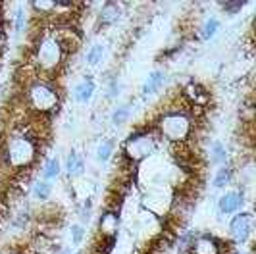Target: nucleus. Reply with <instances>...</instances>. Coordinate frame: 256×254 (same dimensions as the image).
Returning a JSON list of instances; mask_svg holds the SVG:
<instances>
[{
  "label": "nucleus",
  "mask_w": 256,
  "mask_h": 254,
  "mask_svg": "<svg viewBox=\"0 0 256 254\" xmlns=\"http://www.w3.org/2000/svg\"><path fill=\"white\" fill-rule=\"evenodd\" d=\"M192 242H194V235L192 233H185L180 239V244H178L180 254H189V250L192 248Z\"/></svg>",
  "instance_id": "21"
},
{
  "label": "nucleus",
  "mask_w": 256,
  "mask_h": 254,
  "mask_svg": "<svg viewBox=\"0 0 256 254\" xmlns=\"http://www.w3.org/2000/svg\"><path fill=\"white\" fill-rule=\"evenodd\" d=\"M110 96H116V94H118V92H120V85H118V83H112V87H110Z\"/></svg>",
  "instance_id": "28"
},
{
  "label": "nucleus",
  "mask_w": 256,
  "mask_h": 254,
  "mask_svg": "<svg viewBox=\"0 0 256 254\" xmlns=\"http://www.w3.org/2000/svg\"><path fill=\"white\" fill-rule=\"evenodd\" d=\"M58 174H60V162H58V158H52V160H48V164L44 166V170H42V178L54 179Z\"/></svg>",
  "instance_id": "17"
},
{
  "label": "nucleus",
  "mask_w": 256,
  "mask_h": 254,
  "mask_svg": "<svg viewBox=\"0 0 256 254\" xmlns=\"http://www.w3.org/2000/svg\"><path fill=\"white\" fill-rule=\"evenodd\" d=\"M222 6H224V10H228L230 14H235L243 8V2H224Z\"/></svg>",
  "instance_id": "26"
},
{
  "label": "nucleus",
  "mask_w": 256,
  "mask_h": 254,
  "mask_svg": "<svg viewBox=\"0 0 256 254\" xmlns=\"http://www.w3.org/2000/svg\"><path fill=\"white\" fill-rule=\"evenodd\" d=\"M100 233H102L104 237H114L116 233H118V226H120V220H118V214L112 212V210H108V212H104L102 216H100Z\"/></svg>",
  "instance_id": "8"
},
{
  "label": "nucleus",
  "mask_w": 256,
  "mask_h": 254,
  "mask_svg": "<svg viewBox=\"0 0 256 254\" xmlns=\"http://www.w3.org/2000/svg\"><path fill=\"white\" fill-rule=\"evenodd\" d=\"M166 81V76L162 74V72H154L148 76V79L144 81V85H142V90H144V94H152L156 90L162 87V83Z\"/></svg>",
  "instance_id": "11"
},
{
  "label": "nucleus",
  "mask_w": 256,
  "mask_h": 254,
  "mask_svg": "<svg viewBox=\"0 0 256 254\" xmlns=\"http://www.w3.org/2000/svg\"><path fill=\"white\" fill-rule=\"evenodd\" d=\"M50 185L46 183V181H37V185H35V189H33V194L40 198V200H44V198H48L50 196Z\"/></svg>",
  "instance_id": "20"
},
{
  "label": "nucleus",
  "mask_w": 256,
  "mask_h": 254,
  "mask_svg": "<svg viewBox=\"0 0 256 254\" xmlns=\"http://www.w3.org/2000/svg\"><path fill=\"white\" fill-rule=\"evenodd\" d=\"M158 129L160 133L172 142H183L189 139L191 135V120L185 114L174 112V114H166L158 120Z\"/></svg>",
  "instance_id": "1"
},
{
  "label": "nucleus",
  "mask_w": 256,
  "mask_h": 254,
  "mask_svg": "<svg viewBox=\"0 0 256 254\" xmlns=\"http://www.w3.org/2000/svg\"><path fill=\"white\" fill-rule=\"evenodd\" d=\"M72 239H74V242H81V239H83V228L81 226L72 228Z\"/></svg>",
  "instance_id": "27"
},
{
  "label": "nucleus",
  "mask_w": 256,
  "mask_h": 254,
  "mask_svg": "<svg viewBox=\"0 0 256 254\" xmlns=\"http://www.w3.org/2000/svg\"><path fill=\"white\" fill-rule=\"evenodd\" d=\"M62 46L56 38H42L37 46V64L42 72H54L62 62Z\"/></svg>",
  "instance_id": "4"
},
{
  "label": "nucleus",
  "mask_w": 256,
  "mask_h": 254,
  "mask_svg": "<svg viewBox=\"0 0 256 254\" xmlns=\"http://www.w3.org/2000/svg\"><path fill=\"white\" fill-rule=\"evenodd\" d=\"M118 18H120V6L118 4H106L102 8V12H100V22H102L104 26H112L118 22Z\"/></svg>",
  "instance_id": "12"
},
{
  "label": "nucleus",
  "mask_w": 256,
  "mask_h": 254,
  "mask_svg": "<svg viewBox=\"0 0 256 254\" xmlns=\"http://www.w3.org/2000/svg\"><path fill=\"white\" fill-rule=\"evenodd\" d=\"M210 160L214 164H226L228 162V152H226V146L220 142V140H214L210 144Z\"/></svg>",
  "instance_id": "13"
},
{
  "label": "nucleus",
  "mask_w": 256,
  "mask_h": 254,
  "mask_svg": "<svg viewBox=\"0 0 256 254\" xmlns=\"http://www.w3.org/2000/svg\"><path fill=\"white\" fill-rule=\"evenodd\" d=\"M24 27H26V12L18 10L16 12V31L20 33V31H24Z\"/></svg>",
  "instance_id": "25"
},
{
  "label": "nucleus",
  "mask_w": 256,
  "mask_h": 254,
  "mask_svg": "<svg viewBox=\"0 0 256 254\" xmlns=\"http://www.w3.org/2000/svg\"><path fill=\"white\" fill-rule=\"evenodd\" d=\"M62 254H72V250H64Z\"/></svg>",
  "instance_id": "29"
},
{
  "label": "nucleus",
  "mask_w": 256,
  "mask_h": 254,
  "mask_svg": "<svg viewBox=\"0 0 256 254\" xmlns=\"http://www.w3.org/2000/svg\"><path fill=\"white\" fill-rule=\"evenodd\" d=\"M129 114H131V108L129 106H120L114 114H112V122H114L116 126H122L129 118Z\"/></svg>",
  "instance_id": "22"
},
{
  "label": "nucleus",
  "mask_w": 256,
  "mask_h": 254,
  "mask_svg": "<svg viewBox=\"0 0 256 254\" xmlns=\"http://www.w3.org/2000/svg\"><path fill=\"white\" fill-rule=\"evenodd\" d=\"M66 168H68V174H70V176H79V174L83 172V158L77 152H72L68 156Z\"/></svg>",
  "instance_id": "15"
},
{
  "label": "nucleus",
  "mask_w": 256,
  "mask_h": 254,
  "mask_svg": "<svg viewBox=\"0 0 256 254\" xmlns=\"http://www.w3.org/2000/svg\"><path fill=\"white\" fill-rule=\"evenodd\" d=\"M218 29H220L218 20H214V18H212V20H208V22L204 24V27H202V38H204V40L212 38L216 33H218Z\"/></svg>",
  "instance_id": "18"
},
{
  "label": "nucleus",
  "mask_w": 256,
  "mask_h": 254,
  "mask_svg": "<svg viewBox=\"0 0 256 254\" xmlns=\"http://www.w3.org/2000/svg\"><path fill=\"white\" fill-rule=\"evenodd\" d=\"M77 254H81V252H77Z\"/></svg>",
  "instance_id": "30"
},
{
  "label": "nucleus",
  "mask_w": 256,
  "mask_h": 254,
  "mask_svg": "<svg viewBox=\"0 0 256 254\" xmlns=\"http://www.w3.org/2000/svg\"><path fill=\"white\" fill-rule=\"evenodd\" d=\"M102 54H104V46H102V44H94V46H92V48L89 50V54H87V62H89V64L100 62Z\"/></svg>",
  "instance_id": "23"
},
{
  "label": "nucleus",
  "mask_w": 256,
  "mask_h": 254,
  "mask_svg": "<svg viewBox=\"0 0 256 254\" xmlns=\"http://www.w3.org/2000/svg\"><path fill=\"white\" fill-rule=\"evenodd\" d=\"M185 94L189 96V100L192 104H206L208 100V94H206V90L202 87H198V85H189L187 89H185Z\"/></svg>",
  "instance_id": "14"
},
{
  "label": "nucleus",
  "mask_w": 256,
  "mask_h": 254,
  "mask_svg": "<svg viewBox=\"0 0 256 254\" xmlns=\"http://www.w3.org/2000/svg\"><path fill=\"white\" fill-rule=\"evenodd\" d=\"M124 150H126V156H128L131 162H141L142 158H146L154 150V137L148 131L133 133L126 140Z\"/></svg>",
  "instance_id": "5"
},
{
  "label": "nucleus",
  "mask_w": 256,
  "mask_h": 254,
  "mask_svg": "<svg viewBox=\"0 0 256 254\" xmlns=\"http://www.w3.org/2000/svg\"><path fill=\"white\" fill-rule=\"evenodd\" d=\"M192 254H220V244L212 237H198L192 242Z\"/></svg>",
  "instance_id": "9"
},
{
  "label": "nucleus",
  "mask_w": 256,
  "mask_h": 254,
  "mask_svg": "<svg viewBox=\"0 0 256 254\" xmlns=\"http://www.w3.org/2000/svg\"><path fill=\"white\" fill-rule=\"evenodd\" d=\"M37 156V146L29 137H14L6 146V160L14 168H27Z\"/></svg>",
  "instance_id": "2"
},
{
  "label": "nucleus",
  "mask_w": 256,
  "mask_h": 254,
  "mask_svg": "<svg viewBox=\"0 0 256 254\" xmlns=\"http://www.w3.org/2000/svg\"><path fill=\"white\" fill-rule=\"evenodd\" d=\"M252 228H254V216H252V214L243 212V214L233 218V222H231V226H230L233 242H237V244L246 242V239H248L250 233H252Z\"/></svg>",
  "instance_id": "6"
},
{
  "label": "nucleus",
  "mask_w": 256,
  "mask_h": 254,
  "mask_svg": "<svg viewBox=\"0 0 256 254\" xmlns=\"http://www.w3.org/2000/svg\"><path fill=\"white\" fill-rule=\"evenodd\" d=\"M112 150H114V142L112 140H102L98 144V150H96V160L98 162H106L112 156Z\"/></svg>",
  "instance_id": "16"
},
{
  "label": "nucleus",
  "mask_w": 256,
  "mask_h": 254,
  "mask_svg": "<svg viewBox=\"0 0 256 254\" xmlns=\"http://www.w3.org/2000/svg\"><path fill=\"white\" fill-rule=\"evenodd\" d=\"M33 8L38 10V12H52V10H56V2H52V0H42V2H33Z\"/></svg>",
  "instance_id": "24"
},
{
  "label": "nucleus",
  "mask_w": 256,
  "mask_h": 254,
  "mask_svg": "<svg viewBox=\"0 0 256 254\" xmlns=\"http://www.w3.org/2000/svg\"><path fill=\"white\" fill-rule=\"evenodd\" d=\"M241 204H243V194L239 190H230L220 198L218 208L222 214H233L241 208Z\"/></svg>",
  "instance_id": "7"
},
{
  "label": "nucleus",
  "mask_w": 256,
  "mask_h": 254,
  "mask_svg": "<svg viewBox=\"0 0 256 254\" xmlns=\"http://www.w3.org/2000/svg\"><path fill=\"white\" fill-rule=\"evenodd\" d=\"M92 92H94V83L90 79H83L74 89V96L79 102H89L92 98Z\"/></svg>",
  "instance_id": "10"
},
{
  "label": "nucleus",
  "mask_w": 256,
  "mask_h": 254,
  "mask_svg": "<svg viewBox=\"0 0 256 254\" xmlns=\"http://www.w3.org/2000/svg\"><path fill=\"white\" fill-rule=\"evenodd\" d=\"M230 181H231V172L228 168H220V172L216 174V178H214V187L222 189V187H226Z\"/></svg>",
  "instance_id": "19"
},
{
  "label": "nucleus",
  "mask_w": 256,
  "mask_h": 254,
  "mask_svg": "<svg viewBox=\"0 0 256 254\" xmlns=\"http://www.w3.org/2000/svg\"><path fill=\"white\" fill-rule=\"evenodd\" d=\"M27 100L29 106L38 112V114H46L52 112L56 106H58V92L54 90L52 85L48 83H33L29 90H27Z\"/></svg>",
  "instance_id": "3"
}]
</instances>
